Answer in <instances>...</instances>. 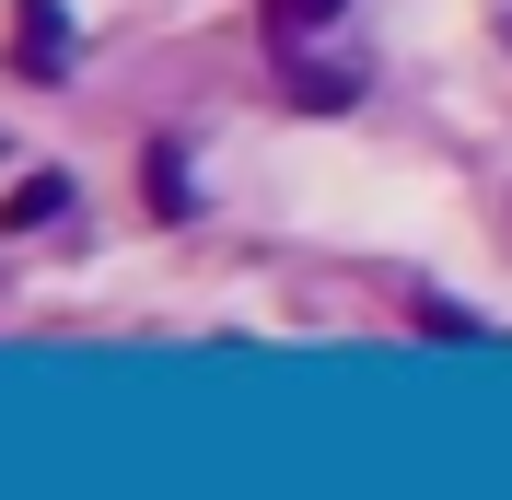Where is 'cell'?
<instances>
[{"label": "cell", "instance_id": "4", "mask_svg": "<svg viewBox=\"0 0 512 500\" xmlns=\"http://www.w3.org/2000/svg\"><path fill=\"white\" fill-rule=\"evenodd\" d=\"M59 210H70V187H59V175H35V187H12V210H0V221L24 233V221H59Z\"/></svg>", "mask_w": 512, "mask_h": 500}, {"label": "cell", "instance_id": "1", "mask_svg": "<svg viewBox=\"0 0 512 500\" xmlns=\"http://www.w3.org/2000/svg\"><path fill=\"white\" fill-rule=\"evenodd\" d=\"M12 59H24L35 82L70 70V12H59V0H12Z\"/></svg>", "mask_w": 512, "mask_h": 500}, {"label": "cell", "instance_id": "3", "mask_svg": "<svg viewBox=\"0 0 512 500\" xmlns=\"http://www.w3.org/2000/svg\"><path fill=\"white\" fill-rule=\"evenodd\" d=\"M152 210L187 221V152H175V140H152Z\"/></svg>", "mask_w": 512, "mask_h": 500}, {"label": "cell", "instance_id": "5", "mask_svg": "<svg viewBox=\"0 0 512 500\" xmlns=\"http://www.w3.org/2000/svg\"><path fill=\"white\" fill-rule=\"evenodd\" d=\"M291 94H303V105H350L361 70H303V59H291Z\"/></svg>", "mask_w": 512, "mask_h": 500}, {"label": "cell", "instance_id": "2", "mask_svg": "<svg viewBox=\"0 0 512 500\" xmlns=\"http://www.w3.org/2000/svg\"><path fill=\"white\" fill-rule=\"evenodd\" d=\"M338 12H350V0H268V35H280V47H303L315 24H338Z\"/></svg>", "mask_w": 512, "mask_h": 500}]
</instances>
